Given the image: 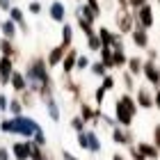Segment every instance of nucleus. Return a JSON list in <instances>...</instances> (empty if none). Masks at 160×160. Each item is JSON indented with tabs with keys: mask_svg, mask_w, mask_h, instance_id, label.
Masks as SVG:
<instances>
[{
	"mask_svg": "<svg viewBox=\"0 0 160 160\" xmlns=\"http://www.w3.org/2000/svg\"><path fill=\"white\" fill-rule=\"evenodd\" d=\"M48 64H46V60H43L41 55H34V57H30L28 60V64H25V80H28V89H32L34 94H37L41 87H46V85H55L53 82V78H50V73H48Z\"/></svg>",
	"mask_w": 160,
	"mask_h": 160,
	"instance_id": "nucleus-1",
	"label": "nucleus"
},
{
	"mask_svg": "<svg viewBox=\"0 0 160 160\" xmlns=\"http://www.w3.org/2000/svg\"><path fill=\"white\" fill-rule=\"evenodd\" d=\"M41 126L39 121H34L32 117H25V114H16V117H5L0 121V133H7V135H18V137H30L37 133Z\"/></svg>",
	"mask_w": 160,
	"mask_h": 160,
	"instance_id": "nucleus-2",
	"label": "nucleus"
},
{
	"mask_svg": "<svg viewBox=\"0 0 160 160\" xmlns=\"http://www.w3.org/2000/svg\"><path fill=\"white\" fill-rule=\"evenodd\" d=\"M137 110H140V105H137V101H135L133 94H128V92L121 94V96L114 101V121H117L119 126L130 128Z\"/></svg>",
	"mask_w": 160,
	"mask_h": 160,
	"instance_id": "nucleus-3",
	"label": "nucleus"
},
{
	"mask_svg": "<svg viewBox=\"0 0 160 160\" xmlns=\"http://www.w3.org/2000/svg\"><path fill=\"white\" fill-rule=\"evenodd\" d=\"M114 21H117V30L121 34H128V32H133V28H135V12L119 7V12L114 14Z\"/></svg>",
	"mask_w": 160,
	"mask_h": 160,
	"instance_id": "nucleus-4",
	"label": "nucleus"
},
{
	"mask_svg": "<svg viewBox=\"0 0 160 160\" xmlns=\"http://www.w3.org/2000/svg\"><path fill=\"white\" fill-rule=\"evenodd\" d=\"M142 73H144V78H147V82L153 87H160V67L153 62V60H144V64H142Z\"/></svg>",
	"mask_w": 160,
	"mask_h": 160,
	"instance_id": "nucleus-5",
	"label": "nucleus"
},
{
	"mask_svg": "<svg viewBox=\"0 0 160 160\" xmlns=\"http://www.w3.org/2000/svg\"><path fill=\"white\" fill-rule=\"evenodd\" d=\"M135 101H137V105H140V108L151 110V108H153V87L140 85V87L135 89Z\"/></svg>",
	"mask_w": 160,
	"mask_h": 160,
	"instance_id": "nucleus-6",
	"label": "nucleus"
},
{
	"mask_svg": "<svg viewBox=\"0 0 160 160\" xmlns=\"http://www.w3.org/2000/svg\"><path fill=\"white\" fill-rule=\"evenodd\" d=\"M153 23H156V18H153V7H151L149 2L135 12V25H142L144 30H149V28H153Z\"/></svg>",
	"mask_w": 160,
	"mask_h": 160,
	"instance_id": "nucleus-7",
	"label": "nucleus"
},
{
	"mask_svg": "<svg viewBox=\"0 0 160 160\" xmlns=\"http://www.w3.org/2000/svg\"><path fill=\"white\" fill-rule=\"evenodd\" d=\"M30 156H32V140H18L12 144L14 160H30Z\"/></svg>",
	"mask_w": 160,
	"mask_h": 160,
	"instance_id": "nucleus-8",
	"label": "nucleus"
},
{
	"mask_svg": "<svg viewBox=\"0 0 160 160\" xmlns=\"http://www.w3.org/2000/svg\"><path fill=\"white\" fill-rule=\"evenodd\" d=\"M14 57L9 55H0V87H7L9 85V78L14 73Z\"/></svg>",
	"mask_w": 160,
	"mask_h": 160,
	"instance_id": "nucleus-9",
	"label": "nucleus"
},
{
	"mask_svg": "<svg viewBox=\"0 0 160 160\" xmlns=\"http://www.w3.org/2000/svg\"><path fill=\"white\" fill-rule=\"evenodd\" d=\"M133 133H130V128H126V126H114L112 128V142L114 144H123V147H130V144H133Z\"/></svg>",
	"mask_w": 160,
	"mask_h": 160,
	"instance_id": "nucleus-10",
	"label": "nucleus"
},
{
	"mask_svg": "<svg viewBox=\"0 0 160 160\" xmlns=\"http://www.w3.org/2000/svg\"><path fill=\"white\" fill-rule=\"evenodd\" d=\"M96 34H98V39H101L103 46H117V43H121V39H123L121 32H112L110 28H98Z\"/></svg>",
	"mask_w": 160,
	"mask_h": 160,
	"instance_id": "nucleus-11",
	"label": "nucleus"
},
{
	"mask_svg": "<svg viewBox=\"0 0 160 160\" xmlns=\"http://www.w3.org/2000/svg\"><path fill=\"white\" fill-rule=\"evenodd\" d=\"M67 50H69V46H64V43L50 48V53L46 55V64H48L50 69H53V67H60V64H62V57L67 55Z\"/></svg>",
	"mask_w": 160,
	"mask_h": 160,
	"instance_id": "nucleus-12",
	"label": "nucleus"
},
{
	"mask_svg": "<svg viewBox=\"0 0 160 160\" xmlns=\"http://www.w3.org/2000/svg\"><path fill=\"white\" fill-rule=\"evenodd\" d=\"M78 55H80V53H78L76 48H69V50H67V55L62 57V73H64V76H71V73L76 71Z\"/></svg>",
	"mask_w": 160,
	"mask_h": 160,
	"instance_id": "nucleus-13",
	"label": "nucleus"
},
{
	"mask_svg": "<svg viewBox=\"0 0 160 160\" xmlns=\"http://www.w3.org/2000/svg\"><path fill=\"white\" fill-rule=\"evenodd\" d=\"M9 18H12L14 23L18 25V32L30 34V25H28V21H25V16H23V9H21V7H12V9H9Z\"/></svg>",
	"mask_w": 160,
	"mask_h": 160,
	"instance_id": "nucleus-14",
	"label": "nucleus"
},
{
	"mask_svg": "<svg viewBox=\"0 0 160 160\" xmlns=\"http://www.w3.org/2000/svg\"><path fill=\"white\" fill-rule=\"evenodd\" d=\"M43 108H46V112H48L50 121L60 123V119H62V110H60V103L55 101V96H48V98H43Z\"/></svg>",
	"mask_w": 160,
	"mask_h": 160,
	"instance_id": "nucleus-15",
	"label": "nucleus"
},
{
	"mask_svg": "<svg viewBox=\"0 0 160 160\" xmlns=\"http://www.w3.org/2000/svg\"><path fill=\"white\" fill-rule=\"evenodd\" d=\"M130 37H133V43L137 48H144V50L149 48V30H144L142 25H135L133 32H130Z\"/></svg>",
	"mask_w": 160,
	"mask_h": 160,
	"instance_id": "nucleus-16",
	"label": "nucleus"
},
{
	"mask_svg": "<svg viewBox=\"0 0 160 160\" xmlns=\"http://www.w3.org/2000/svg\"><path fill=\"white\" fill-rule=\"evenodd\" d=\"M48 12H50V18H53L55 23H64V18H67V5H64L62 0H53Z\"/></svg>",
	"mask_w": 160,
	"mask_h": 160,
	"instance_id": "nucleus-17",
	"label": "nucleus"
},
{
	"mask_svg": "<svg viewBox=\"0 0 160 160\" xmlns=\"http://www.w3.org/2000/svg\"><path fill=\"white\" fill-rule=\"evenodd\" d=\"M9 85H12V89L16 92V94L25 92V89H28V80H25V73H23V71H18V69H14V73H12V78H9Z\"/></svg>",
	"mask_w": 160,
	"mask_h": 160,
	"instance_id": "nucleus-18",
	"label": "nucleus"
},
{
	"mask_svg": "<svg viewBox=\"0 0 160 160\" xmlns=\"http://www.w3.org/2000/svg\"><path fill=\"white\" fill-rule=\"evenodd\" d=\"M112 62H114V69L126 67L128 55H126V48H123V43H117V46H112Z\"/></svg>",
	"mask_w": 160,
	"mask_h": 160,
	"instance_id": "nucleus-19",
	"label": "nucleus"
},
{
	"mask_svg": "<svg viewBox=\"0 0 160 160\" xmlns=\"http://www.w3.org/2000/svg\"><path fill=\"white\" fill-rule=\"evenodd\" d=\"M85 135H87V151L89 153H101V140H98V135H96V130H92V128H85Z\"/></svg>",
	"mask_w": 160,
	"mask_h": 160,
	"instance_id": "nucleus-20",
	"label": "nucleus"
},
{
	"mask_svg": "<svg viewBox=\"0 0 160 160\" xmlns=\"http://www.w3.org/2000/svg\"><path fill=\"white\" fill-rule=\"evenodd\" d=\"M0 32H2L5 39H12L14 41V37H16V32H18V25L14 23L12 18H5V21H0Z\"/></svg>",
	"mask_w": 160,
	"mask_h": 160,
	"instance_id": "nucleus-21",
	"label": "nucleus"
},
{
	"mask_svg": "<svg viewBox=\"0 0 160 160\" xmlns=\"http://www.w3.org/2000/svg\"><path fill=\"white\" fill-rule=\"evenodd\" d=\"M137 151H142V153L147 156V160L160 156V149L156 147V144H151V142H137Z\"/></svg>",
	"mask_w": 160,
	"mask_h": 160,
	"instance_id": "nucleus-22",
	"label": "nucleus"
},
{
	"mask_svg": "<svg viewBox=\"0 0 160 160\" xmlns=\"http://www.w3.org/2000/svg\"><path fill=\"white\" fill-rule=\"evenodd\" d=\"M76 14H78V16H82V18H87V21H92V23H96V21H98V14L94 12L87 2H80L78 9H76Z\"/></svg>",
	"mask_w": 160,
	"mask_h": 160,
	"instance_id": "nucleus-23",
	"label": "nucleus"
},
{
	"mask_svg": "<svg viewBox=\"0 0 160 160\" xmlns=\"http://www.w3.org/2000/svg\"><path fill=\"white\" fill-rule=\"evenodd\" d=\"M0 55H9V57H18V48L14 46L12 39L0 37Z\"/></svg>",
	"mask_w": 160,
	"mask_h": 160,
	"instance_id": "nucleus-24",
	"label": "nucleus"
},
{
	"mask_svg": "<svg viewBox=\"0 0 160 160\" xmlns=\"http://www.w3.org/2000/svg\"><path fill=\"white\" fill-rule=\"evenodd\" d=\"M98 60L108 67V71L110 69H114V62H112V46H103L98 50Z\"/></svg>",
	"mask_w": 160,
	"mask_h": 160,
	"instance_id": "nucleus-25",
	"label": "nucleus"
},
{
	"mask_svg": "<svg viewBox=\"0 0 160 160\" xmlns=\"http://www.w3.org/2000/svg\"><path fill=\"white\" fill-rule=\"evenodd\" d=\"M142 64H144L142 57H128V62H126V71H130L133 76H140V73H142Z\"/></svg>",
	"mask_w": 160,
	"mask_h": 160,
	"instance_id": "nucleus-26",
	"label": "nucleus"
},
{
	"mask_svg": "<svg viewBox=\"0 0 160 160\" xmlns=\"http://www.w3.org/2000/svg\"><path fill=\"white\" fill-rule=\"evenodd\" d=\"M62 43L64 46H73V28H71L69 23H62Z\"/></svg>",
	"mask_w": 160,
	"mask_h": 160,
	"instance_id": "nucleus-27",
	"label": "nucleus"
},
{
	"mask_svg": "<svg viewBox=\"0 0 160 160\" xmlns=\"http://www.w3.org/2000/svg\"><path fill=\"white\" fill-rule=\"evenodd\" d=\"M23 103H21V98H9V105H7V112H9V117H16V114H23Z\"/></svg>",
	"mask_w": 160,
	"mask_h": 160,
	"instance_id": "nucleus-28",
	"label": "nucleus"
},
{
	"mask_svg": "<svg viewBox=\"0 0 160 160\" xmlns=\"http://www.w3.org/2000/svg\"><path fill=\"white\" fill-rule=\"evenodd\" d=\"M76 21H78V25H80V30H82L85 37H89V34L96 32V30H94V23H92V21H87V18H82V16H78V14H76Z\"/></svg>",
	"mask_w": 160,
	"mask_h": 160,
	"instance_id": "nucleus-29",
	"label": "nucleus"
},
{
	"mask_svg": "<svg viewBox=\"0 0 160 160\" xmlns=\"http://www.w3.org/2000/svg\"><path fill=\"white\" fill-rule=\"evenodd\" d=\"M121 82H123V87H126L128 94L135 92V76L130 73V71H123V73H121Z\"/></svg>",
	"mask_w": 160,
	"mask_h": 160,
	"instance_id": "nucleus-30",
	"label": "nucleus"
},
{
	"mask_svg": "<svg viewBox=\"0 0 160 160\" xmlns=\"http://www.w3.org/2000/svg\"><path fill=\"white\" fill-rule=\"evenodd\" d=\"M89 71H92V73L96 76V78H103V76L108 73V67H105V64L101 62V60H96V62H92V64H89Z\"/></svg>",
	"mask_w": 160,
	"mask_h": 160,
	"instance_id": "nucleus-31",
	"label": "nucleus"
},
{
	"mask_svg": "<svg viewBox=\"0 0 160 160\" xmlns=\"http://www.w3.org/2000/svg\"><path fill=\"white\" fill-rule=\"evenodd\" d=\"M87 48H89V50H94V53H98V50L103 48V43H101V39H98V34H96V32L87 37Z\"/></svg>",
	"mask_w": 160,
	"mask_h": 160,
	"instance_id": "nucleus-32",
	"label": "nucleus"
},
{
	"mask_svg": "<svg viewBox=\"0 0 160 160\" xmlns=\"http://www.w3.org/2000/svg\"><path fill=\"white\" fill-rule=\"evenodd\" d=\"M71 128H73L76 133H82V130L87 128V121H85L82 117H80V114H76V117L71 119Z\"/></svg>",
	"mask_w": 160,
	"mask_h": 160,
	"instance_id": "nucleus-33",
	"label": "nucleus"
},
{
	"mask_svg": "<svg viewBox=\"0 0 160 160\" xmlns=\"http://www.w3.org/2000/svg\"><path fill=\"white\" fill-rule=\"evenodd\" d=\"M89 64H92V60H89V57H87L85 53H80V55H78V62H76V69H78V71L89 69Z\"/></svg>",
	"mask_w": 160,
	"mask_h": 160,
	"instance_id": "nucleus-34",
	"label": "nucleus"
},
{
	"mask_svg": "<svg viewBox=\"0 0 160 160\" xmlns=\"http://www.w3.org/2000/svg\"><path fill=\"white\" fill-rule=\"evenodd\" d=\"M30 160H48V156L43 153V147H37V144L32 142V156Z\"/></svg>",
	"mask_w": 160,
	"mask_h": 160,
	"instance_id": "nucleus-35",
	"label": "nucleus"
},
{
	"mask_svg": "<svg viewBox=\"0 0 160 160\" xmlns=\"http://www.w3.org/2000/svg\"><path fill=\"white\" fill-rule=\"evenodd\" d=\"M32 142L37 144V147H46V133H43V128H39L37 133L32 135Z\"/></svg>",
	"mask_w": 160,
	"mask_h": 160,
	"instance_id": "nucleus-36",
	"label": "nucleus"
},
{
	"mask_svg": "<svg viewBox=\"0 0 160 160\" xmlns=\"http://www.w3.org/2000/svg\"><path fill=\"white\" fill-rule=\"evenodd\" d=\"M101 80H103V85H101V87H103L105 92H110V89H114V76H112V73H105V76L101 78Z\"/></svg>",
	"mask_w": 160,
	"mask_h": 160,
	"instance_id": "nucleus-37",
	"label": "nucleus"
},
{
	"mask_svg": "<svg viewBox=\"0 0 160 160\" xmlns=\"http://www.w3.org/2000/svg\"><path fill=\"white\" fill-rule=\"evenodd\" d=\"M128 151H130V160H147V156H144L142 151H137V147H135V144H130V147H128Z\"/></svg>",
	"mask_w": 160,
	"mask_h": 160,
	"instance_id": "nucleus-38",
	"label": "nucleus"
},
{
	"mask_svg": "<svg viewBox=\"0 0 160 160\" xmlns=\"http://www.w3.org/2000/svg\"><path fill=\"white\" fill-rule=\"evenodd\" d=\"M41 9H43V5L39 2V0H32V2L28 5V12L34 14V16H37V14H41Z\"/></svg>",
	"mask_w": 160,
	"mask_h": 160,
	"instance_id": "nucleus-39",
	"label": "nucleus"
},
{
	"mask_svg": "<svg viewBox=\"0 0 160 160\" xmlns=\"http://www.w3.org/2000/svg\"><path fill=\"white\" fill-rule=\"evenodd\" d=\"M76 135H78V137H76V142H78V147L87 151V135H85V130H82V133H76Z\"/></svg>",
	"mask_w": 160,
	"mask_h": 160,
	"instance_id": "nucleus-40",
	"label": "nucleus"
},
{
	"mask_svg": "<svg viewBox=\"0 0 160 160\" xmlns=\"http://www.w3.org/2000/svg\"><path fill=\"white\" fill-rule=\"evenodd\" d=\"M0 160H12V149H7L5 144H0Z\"/></svg>",
	"mask_w": 160,
	"mask_h": 160,
	"instance_id": "nucleus-41",
	"label": "nucleus"
},
{
	"mask_svg": "<svg viewBox=\"0 0 160 160\" xmlns=\"http://www.w3.org/2000/svg\"><path fill=\"white\" fill-rule=\"evenodd\" d=\"M105 89H103V87H98V89H96V94H94V98H96V103H98V108H101V103H103V98H105Z\"/></svg>",
	"mask_w": 160,
	"mask_h": 160,
	"instance_id": "nucleus-42",
	"label": "nucleus"
},
{
	"mask_svg": "<svg viewBox=\"0 0 160 160\" xmlns=\"http://www.w3.org/2000/svg\"><path fill=\"white\" fill-rule=\"evenodd\" d=\"M147 2H149V0H130V9H133V12H137L140 7H144Z\"/></svg>",
	"mask_w": 160,
	"mask_h": 160,
	"instance_id": "nucleus-43",
	"label": "nucleus"
},
{
	"mask_svg": "<svg viewBox=\"0 0 160 160\" xmlns=\"http://www.w3.org/2000/svg\"><path fill=\"white\" fill-rule=\"evenodd\" d=\"M7 105H9V98L0 92V112H7Z\"/></svg>",
	"mask_w": 160,
	"mask_h": 160,
	"instance_id": "nucleus-44",
	"label": "nucleus"
},
{
	"mask_svg": "<svg viewBox=\"0 0 160 160\" xmlns=\"http://www.w3.org/2000/svg\"><path fill=\"white\" fill-rule=\"evenodd\" d=\"M85 2H87V5H89L92 9H94V12H96L98 16H101V2H98V0H85Z\"/></svg>",
	"mask_w": 160,
	"mask_h": 160,
	"instance_id": "nucleus-45",
	"label": "nucleus"
},
{
	"mask_svg": "<svg viewBox=\"0 0 160 160\" xmlns=\"http://www.w3.org/2000/svg\"><path fill=\"white\" fill-rule=\"evenodd\" d=\"M153 144H156V147L160 149V123H158V126L153 128Z\"/></svg>",
	"mask_w": 160,
	"mask_h": 160,
	"instance_id": "nucleus-46",
	"label": "nucleus"
},
{
	"mask_svg": "<svg viewBox=\"0 0 160 160\" xmlns=\"http://www.w3.org/2000/svg\"><path fill=\"white\" fill-rule=\"evenodd\" d=\"M153 105L160 110V87H156V92H153Z\"/></svg>",
	"mask_w": 160,
	"mask_h": 160,
	"instance_id": "nucleus-47",
	"label": "nucleus"
},
{
	"mask_svg": "<svg viewBox=\"0 0 160 160\" xmlns=\"http://www.w3.org/2000/svg\"><path fill=\"white\" fill-rule=\"evenodd\" d=\"M0 9H2V12H9V9H12V0H0Z\"/></svg>",
	"mask_w": 160,
	"mask_h": 160,
	"instance_id": "nucleus-48",
	"label": "nucleus"
},
{
	"mask_svg": "<svg viewBox=\"0 0 160 160\" xmlns=\"http://www.w3.org/2000/svg\"><path fill=\"white\" fill-rule=\"evenodd\" d=\"M62 160H80V158H76L73 153H71V151L64 149V151H62Z\"/></svg>",
	"mask_w": 160,
	"mask_h": 160,
	"instance_id": "nucleus-49",
	"label": "nucleus"
},
{
	"mask_svg": "<svg viewBox=\"0 0 160 160\" xmlns=\"http://www.w3.org/2000/svg\"><path fill=\"white\" fill-rule=\"evenodd\" d=\"M156 57H158V50H151V48H147V60H153V62H156Z\"/></svg>",
	"mask_w": 160,
	"mask_h": 160,
	"instance_id": "nucleus-50",
	"label": "nucleus"
},
{
	"mask_svg": "<svg viewBox=\"0 0 160 160\" xmlns=\"http://www.w3.org/2000/svg\"><path fill=\"white\" fill-rule=\"evenodd\" d=\"M112 160H128V158H126V156H121V153H114Z\"/></svg>",
	"mask_w": 160,
	"mask_h": 160,
	"instance_id": "nucleus-51",
	"label": "nucleus"
},
{
	"mask_svg": "<svg viewBox=\"0 0 160 160\" xmlns=\"http://www.w3.org/2000/svg\"><path fill=\"white\" fill-rule=\"evenodd\" d=\"M151 160H160V158H151Z\"/></svg>",
	"mask_w": 160,
	"mask_h": 160,
	"instance_id": "nucleus-52",
	"label": "nucleus"
},
{
	"mask_svg": "<svg viewBox=\"0 0 160 160\" xmlns=\"http://www.w3.org/2000/svg\"><path fill=\"white\" fill-rule=\"evenodd\" d=\"M48 160H55V158H48Z\"/></svg>",
	"mask_w": 160,
	"mask_h": 160,
	"instance_id": "nucleus-53",
	"label": "nucleus"
},
{
	"mask_svg": "<svg viewBox=\"0 0 160 160\" xmlns=\"http://www.w3.org/2000/svg\"><path fill=\"white\" fill-rule=\"evenodd\" d=\"M76 2H80V0H76Z\"/></svg>",
	"mask_w": 160,
	"mask_h": 160,
	"instance_id": "nucleus-54",
	"label": "nucleus"
},
{
	"mask_svg": "<svg viewBox=\"0 0 160 160\" xmlns=\"http://www.w3.org/2000/svg\"><path fill=\"white\" fill-rule=\"evenodd\" d=\"M158 5H160V0H158Z\"/></svg>",
	"mask_w": 160,
	"mask_h": 160,
	"instance_id": "nucleus-55",
	"label": "nucleus"
}]
</instances>
